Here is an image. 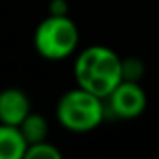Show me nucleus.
I'll return each mask as SVG.
<instances>
[{"label": "nucleus", "instance_id": "3", "mask_svg": "<svg viewBox=\"0 0 159 159\" xmlns=\"http://www.w3.org/2000/svg\"><path fill=\"white\" fill-rule=\"evenodd\" d=\"M79 47V28L69 15H49L34 32L36 52L52 62H60L75 54Z\"/></svg>", "mask_w": 159, "mask_h": 159}, {"label": "nucleus", "instance_id": "9", "mask_svg": "<svg viewBox=\"0 0 159 159\" xmlns=\"http://www.w3.org/2000/svg\"><path fill=\"white\" fill-rule=\"evenodd\" d=\"M122 75L127 81H140L144 75V64L139 58H125L122 60Z\"/></svg>", "mask_w": 159, "mask_h": 159}, {"label": "nucleus", "instance_id": "7", "mask_svg": "<svg viewBox=\"0 0 159 159\" xmlns=\"http://www.w3.org/2000/svg\"><path fill=\"white\" fill-rule=\"evenodd\" d=\"M23 137L26 139L28 144H34V142H39V140H45L47 135H49V122L45 120L43 114L39 112H30L19 125Z\"/></svg>", "mask_w": 159, "mask_h": 159}, {"label": "nucleus", "instance_id": "8", "mask_svg": "<svg viewBox=\"0 0 159 159\" xmlns=\"http://www.w3.org/2000/svg\"><path fill=\"white\" fill-rule=\"evenodd\" d=\"M60 157H62V152L54 144H51L47 139L28 144L25 152V159H60Z\"/></svg>", "mask_w": 159, "mask_h": 159}, {"label": "nucleus", "instance_id": "1", "mask_svg": "<svg viewBox=\"0 0 159 159\" xmlns=\"http://www.w3.org/2000/svg\"><path fill=\"white\" fill-rule=\"evenodd\" d=\"M73 77L77 86L105 99L124 81L122 58L105 45H90L77 54Z\"/></svg>", "mask_w": 159, "mask_h": 159}, {"label": "nucleus", "instance_id": "5", "mask_svg": "<svg viewBox=\"0 0 159 159\" xmlns=\"http://www.w3.org/2000/svg\"><path fill=\"white\" fill-rule=\"evenodd\" d=\"M32 112L28 96L19 88L0 90V122L10 125H21V122Z\"/></svg>", "mask_w": 159, "mask_h": 159}, {"label": "nucleus", "instance_id": "2", "mask_svg": "<svg viewBox=\"0 0 159 159\" xmlns=\"http://www.w3.org/2000/svg\"><path fill=\"white\" fill-rule=\"evenodd\" d=\"M107 112L105 99L77 86L62 94L56 103L58 124L71 133H88L99 127Z\"/></svg>", "mask_w": 159, "mask_h": 159}, {"label": "nucleus", "instance_id": "10", "mask_svg": "<svg viewBox=\"0 0 159 159\" xmlns=\"http://www.w3.org/2000/svg\"><path fill=\"white\" fill-rule=\"evenodd\" d=\"M49 10L52 15H67L69 4H67V0H51Z\"/></svg>", "mask_w": 159, "mask_h": 159}, {"label": "nucleus", "instance_id": "6", "mask_svg": "<svg viewBox=\"0 0 159 159\" xmlns=\"http://www.w3.org/2000/svg\"><path fill=\"white\" fill-rule=\"evenodd\" d=\"M26 146L28 142L19 125L0 122V159H25Z\"/></svg>", "mask_w": 159, "mask_h": 159}, {"label": "nucleus", "instance_id": "4", "mask_svg": "<svg viewBox=\"0 0 159 159\" xmlns=\"http://www.w3.org/2000/svg\"><path fill=\"white\" fill-rule=\"evenodd\" d=\"M105 105L107 109L122 118V120H133L139 118L148 105V96L144 92V88L139 84V81H124L105 98Z\"/></svg>", "mask_w": 159, "mask_h": 159}]
</instances>
